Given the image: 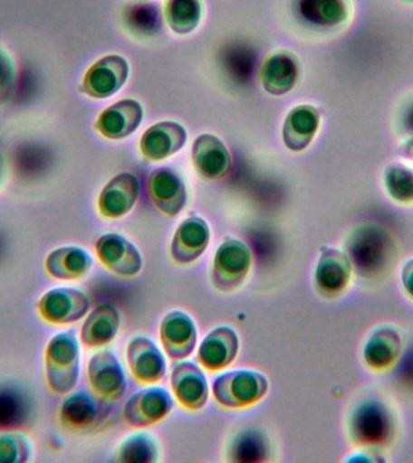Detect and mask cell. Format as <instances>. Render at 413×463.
Returning <instances> with one entry per match:
<instances>
[{"mask_svg": "<svg viewBox=\"0 0 413 463\" xmlns=\"http://www.w3.org/2000/svg\"><path fill=\"white\" fill-rule=\"evenodd\" d=\"M92 393L72 391L65 394L58 408L61 425L71 430H85L96 425L101 418V404Z\"/></svg>", "mask_w": 413, "mask_h": 463, "instance_id": "cell-24", "label": "cell"}, {"mask_svg": "<svg viewBox=\"0 0 413 463\" xmlns=\"http://www.w3.org/2000/svg\"><path fill=\"white\" fill-rule=\"evenodd\" d=\"M400 284L402 291L413 302V257L406 260L400 270Z\"/></svg>", "mask_w": 413, "mask_h": 463, "instance_id": "cell-38", "label": "cell"}, {"mask_svg": "<svg viewBox=\"0 0 413 463\" xmlns=\"http://www.w3.org/2000/svg\"><path fill=\"white\" fill-rule=\"evenodd\" d=\"M299 13L308 24L322 28H333L350 17L346 0H300Z\"/></svg>", "mask_w": 413, "mask_h": 463, "instance_id": "cell-28", "label": "cell"}, {"mask_svg": "<svg viewBox=\"0 0 413 463\" xmlns=\"http://www.w3.org/2000/svg\"><path fill=\"white\" fill-rule=\"evenodd\" d=\"M148 192L152 204L167 216L179 215L187 204L184 181L170 168H159L151 173L148 179Z\"/></svg>", "mask_w": 413, "mask_h": 463, "instance_id": "cell-19", "label": "cell"}, {"mask_svg": "<svg viewBox=\"0 0 413 463\" xmlns=\"http://www.w3.org/2000/svg\"><path fill=\"white\" fill-rule=\"evenodd\" d=\"M395 433V416L379 397L359 402L348 420V434L357 447H379L389 443Z\"/></svg>", "mask_w": 413, "mask_h": 463, "instance_id": "cell-3", "label": "cell"}, {"mask_svg": "<svg viewBox=\"0 0 413 463\" xmlns=\"http://www.w3.org/2000/svg\"><path fill=\"white\" fill-rule=\"evenodd\" d=\"M121 327V317L119 310L111 304H101L86 315L79 340L89 350L105 349L114 342Z\"/></svg>", "mask_w": 413, "mask_h": 463, "instance_id": "cell-20", "label": "cell"}, {"mask_svg": "<svg viewBox=\"0 0 413 463\" xmlns=\"http://www.w3.org/2000/svg\"><path fill=\"white\" fill-rule=\"evenodd\" d=\"M143 116V108L137 100H120L101 112L94 122V128L107 139H123L136 132Z\"/></svg>", "mask_w": 413, "mask_h": 463, "instance_id": "cell-21", "label": "cell"}, {"mask_svg": "<svg viewBox=\"0 0 413 463\" xmlns=\"http://www.w3.org/2000/svg\"><path fill=\"white\" fill-rule=\"evenodd\" d=\"M94 260L86 249L63 245L51 250L43 260V269L57 281H79L92 270Z\"/></svg>", "mask_w": 413, "mask_h": 463, "instance_id": "cell-16", "label": "cell"}, {"mask_svg": "<svg viewBox=\"0 0 413 463\" xmlns=\"http://www.w3.org/2000/svg\"><path fill=\"white\" fill-rule=\"evenodd\" d=\"M253 267V252L237 239H228L214 253L210 279L214 288L230 292L238 288L248 278Z\"/></svg>", "mask_w": 413, "mask_h": 463, "instance_id": "cell-6", "label": "cell"}, {"mask_svg": "<svg viewBox=\"0 0 413 463\" xmlns=\"http://www.w3.org/2000/svg\"><path fill=\"white\" fill-rule=\"evenodd\" d=\"M239 339L237 332L228 326L214 328L199 344L197 362L203 369L220 372L237 358Z\"/></svg>", "mask_w": 413, "mask_h": 463, "instance_id": "cell-18", "label": "cell"}, {"mask_svg": "<svg viewBox=\"0 0 413 463\" xmlns=\"http://www.w3.org/2000/svg\"><path fill=\"white\" fill-rule=\"evenodd\" d=\"M384 187L388 195L399 204H413V169L390 166L384 176Z\"/></svg>", "mask_w": 413, "mask_h": 463, "instance_id": "cell-33", "label": "cell"}, {"mask_svg": "<svg viewBox=\"0 0 413 463\" xmlns=\"http://www.w3.org/2000/svg\"><path fill=\"white\" fill-rule=\"evenodd\" d=\"M197 327L190 315L174 310L167 314L159 326V340L170 360L183 361L194 353Z\"/></svg>", "mask_w": 413, "mask_h": 463, "instance_id": "cell-15", "label": "cell"}, {"mask_svg": "<svg viewBox=\"0 0 413 463\" xmlns=\"http://www.w3.org/2000/svg\"><path fill=\"white\" fill-rule=\"evenodd\" d=\"M130 75V65L125 58L109 54L94 61L78 87L79 92L92 99H105L118 93Z\"/></svg>", "mask_w": 413, "mask_h": 463, "instance_id": "cell-8", "label": "cell"}, {"mask_svg": "<svg viewBox=\"0 0 413 463\" xmlns=\"http://www.w3.org/2000/svg\"><path fill=\"white\" fill-rule=\"evenodd\" d=\"M170 390L174 400L187 411H201L208 402V382L201 365L194 362L180 361L174 364L170 373Z\"/></svg>", "mask_w": 413, "mask_h": 463, "instance_id": "cell-14", "label": "cell"}, {"mask_svg": "<svg viewBox=\"0 0 413 463\" xmlns=\"http://www.w3.org/2000/svg\"><path fill=\"white\" fill-rule=\"evenodd\" d=\"M404 349L401 332L393 325H380L366 335L361 358L369 369L387 372L397 365Z\"/></svg>", "mask_w": 413, "mask_h": 463, "instance_id": "cell-12", "label": "cell"}, {"mask_svg": "<svg viewBox=\"0 0 413 463\" xmlns=\"http://www.w3.org/2000/svg\"><path fill=\"white\" fill-rule=\"evenodd\" d=\"M86 375L91 393L101 403L119 401L125 394L126 374L121 362L110 350L101 349L90 358Z\"/></svg>", "mask_w": 413, "mask_h": 463, "instance_id": "cell-7", "label": "cell"}, {"mask_svg": "<svg viewBox=\"0 0 413 463\" xmlns=\"http://www.w3.org/2000/svg\"><path fill=\"white\" fill-rule=\"evenodd\" d=\"M202 14V0H166L163 4V16L176 34L194 32L201 24Z\"/></svg>", "mask_w": 413, "mask_h": 463, "instance_id": "cell-29", "label": "cell"}, {"mask_svg": "<svg viewBox=\"0 0 413 463\" xmlns=\"http://www.w3.org/2000/svg\"><path fill=\"white\" fill-rule=\"evenodd\" d=\"M405 152L406 154H408V157H411L413 159V139L409 141L408 146H406Z\"/></svg>", "mask_w": 413, "mask_h": 463, "instance_id": "cell-39", "label": "cell"}, {"mask_svg": "<svg viewBox=\"0 0 413 463\" xmlns=\"http://www.w3.org/2000/svg\"><path fill=\"white\" fill-rule=\"evenodd\" d=\"M158 14L154 6L134 7L130 13V21L137 29L141 32H150L158 24Z\"/></svg>", "mask_w": 413, "mask_h": 463, "instance_id": "cell-35", "label": "cell"}, {"mask_svg": "<svg viewBox=\"0 0 413 463\" xmlns=\"http://www.w3.org/2000/svg\"><path fill=\"white\" fill-rule=\"evenodd\" d=\"M91 299L83 289L72 286H56L46 289L36 302V314L46 324H76L89 314Z\"/></svg>", "mask_w": 413, "mask_h": 463, "instance_id": "cell-5", "label": "cell"}, {"mask_svg": "<svg viewBox=\"0 0 413 463\" xmlns=\"http://www.w3.org/2000/svg\"><path fill=\"white\" fill-rule=\"evenodd\" d=\"M299 74L300 63L296 56L288 51H281L264 61L260 71L261 83L272 96H283L293 90Z\"/></svg>", "mask_w": 413, "mask_h": 463, "instance_id": "cell-26", "label": "cell"}, {"mask_svg": "<svg viewBox=\"0 0 413 463\" xmlns=\"http://www.w3.org/2000/svg\"><path fill=\"white\" fill-rule=\"evenodd\" d=\"M192 162L196 170L210 180L221 179L231 168L230 152L223 141L212 134H202L195 140Z\"/></svg>", "mask_w": 413, "mask_h": 463, "instance_id": "cell-25", "label": "cell"}, {"mask_svg": "<svg viewBox=\"0 0 413 463\" xmlns=\"http://www.w3.org/2000/svg\"><path fill=\"white\" fill-rule=\"evenodd\" d=\"M174 407L173 394L165 387L149 385L133 393L123 407V419L130 427L144 429L170 414Z\"/></svg>", "mask_w": 413, "mask_h": 463, "instance_id": "cell-10", "label": "cell"}, {"mask_svg": "<svg viewBox=\"0 0 413 463\" xmlns=\"http://www.w3.org/2000/svg\"><path fill=\"white\" fill-rule=\"evenodd\" d=\"M267 455V438L256 429L243 430L235 437L230 447V459L234 462L264 461Z\"/></svg>", "mask_w": 413, "mask_h": 463, "instance_id": "cell-31", "label": "cell"}, {"mask_svg": "<svg viewBox=\"0 0 413 463\" xmlns=\"http://www.w3.org/2000/svg\"><path fill=\"white\" fill-rule=\"evenodd\" d=\"M357 450L351 454L347 461H361V462H384L383 448L379 447H357Z\"/></svg>", "mask_w": 413, "mask_h": 463, "instance_id": "cell-37", "label": "cell"}, {"mask_svg": "<svg viewBox=\"0 0 413 463\" xmlns=\"http://www.w3.org/2000/svg\"><path fill=\"white\" fill-rule=\"evenodd\" d=\"M139 190V181L136 175L130 173L119 174L105 184L98 195V213L108 220L127 215L136 204Z\"/></svg>", "mask_w": 413, "mask_h": 463, "instance_id": "cell-17", "label": "cell"}, {"mask_svg": "<svg viewBox=\"0 0 413 463\" xmlns=\"http://www.w3.org/2000/svg\"><path fill=\"white\" fill-rule=\"evenodd\" d=\"M22 412V403L17 394L0 392V423L7 425L17 421Z\"/></svg>", "mask_w": 413, "mask_h": 463, "instance_id": "cell-36", "label": "cell"}, {"mask_svg": "<svg viewBox=\"0 0 413 463\" xmlns=\"http://www.w3.org/2000/svg\"><path fill=\"white\" fill-rule=\"evenodd\" d=\"M210 230L201 217H188L177 228L170 244V256L174 262L190 264L196 262L208 248Z\"/></svg>", "mask_w": 413, "mask_h": 463, "instance_id": "cell-22", "label": "cell"}, {"mask_svg": "<svg viewBox=\"0 0 413 463\" xmlns=\"http://www.w3.org/2000/svg\"><path fill=\"white\" fill-rule=\"evenodd\" d=\"M355 274L353 264L343 250L324 246L319 251L314 268V285L318 292L335 298L346 292Z\"/></svg>", "mask_w": 413, "mask_h": 463, "instance_id": "cell-9", "label": "cell"}, {"mask_svg": "<svg viewBox=\"0 0 413 463\" xmlns=\"http://www.w3.org/2000/svg\"><path fill=\"white\" fill-rule=\"evenodd\" d=\"M126 356L130 375L141 385H156L165 378L167 373L165 354L149 336H133L127 345Z\"/></svg>", "mask_w": 413, "mask_h": 463, "instance_id": "cell-13", "label": "cell"}, {"mask_svg": "<svg viewBox=\"0 0 413 463\" xmlns=\"http://www.w3.org/2000/svg\"><path fill=\"white\" fill-rule=\"evenodd\" d=\"M34 455V447L27 433L16 430L0 432V463H27Z\"/></svg>", "mask_w": 413, "mask_h": 463, "instance_id": "cell-32", "label": "cell"}, {"mask_svg": "<svg viewBox=\"0 0 413 463\" xmlns=\"http://www.w3.org/2000/svg\"><path fill=\"white\" fill-rule=\"evenodd\" d=\"M94 253L101 266L120 278H134L143 268L139 250L119 233H105L97 239Z\"/></svg>", "mask_w": 413, "mask_h": 463, "instance_id": "cell-11", "label": "cell"}, {"mask_svg": "<svg viewBox=\"0 0 413 463\" xmlns=\"http://www.w3.org/2000/svg\"><path fill=\"white\" fill-rule=\"evenodd\" d=\"M266 376L252 369H237L224 373L214 379V400L221 407L245 409L253 407L266 397Z\"/></svg>", "mask_w": 413, "mask_h": 463, "instance_id": "cell-4", "label": "cell"}, {"mask_svg": "<svg viewBox=\"0 0 413 463\" xmlns=\"http://www.w3.org/2000/svg\"><path fill=\"white\" fill-rule=\"evenodd\" d=\"M321 116L312 105H299L286 116L282 136L285 146L293 152L303 151L310 146L318 132Z\"/></svg>", "mask_w": 413, "mask_h": 463, "instance_id": "cell-27", "label": "cell"}, {"mask_svg": "<svg viewBox=\"0 0 413 463\" xmlns=\"http://www.w3.org/2000/svg\"><path fill=\"white\" fill-rule=\"evenodd\" d=\"M82 367V343L74 331L56 333L43 350L46 385L58 396L74 391Z\"/></svg>", "mask_w": 413, "mask_h": 463, "instance_id": "cell-1", "label": "cell"}, {"mask_svg": "<svg viewBox=\"0 0 413 463\" xmlns=\"http://www.w3.org/2000/svg\"><path fill=\"white\" fill-rule=\"evenodd\" d=\"M405 2L413 3V0H405Z\"/></svg>", "mask_w": 413, "mask_h": 463, "instance_id": "cell-40", "label": "cell"}, {"mask_svg": "<svg viewBox=\"0 0 413 463\" xmlns=\"http://www.w3.org/2000/svg\"><path fill=\"white\" fill-rule=\"evenodd\" d=\"M159 447L151 433L136 432L126 437L116 451V461L150 463L158 459Z\"/></svg>", "mask_w": 413, "mask_h": 463, "instance_id": "cell-30", "label": "cell"}, {"mask_svg": "<svg viewBox=\"0 0 413 463\" xmlns=\"http://www.w3.org/2000/svg\"><path fill=\"white\" fill-rule=\"evenodd\" d=\"M18 79V65L9 50L0 46V98L9 96Z\"/></svg>", "mask_w": 413, "mask_h": 463, "instance_id": "cell-34", "label": "cell"}, {"mask_svg": "<svg viewBox=\"0 0 413 463\" xmlns=\"http://www.w3.org/2000/svg\"><path fill=\"white\" fill-rule=\"evenodd\" d=\"M187 139V130L179 123H156L141 137L140 152L149 161H162L179 152Z\"/></svg>", "mask_w": 413, "mask_h": 463, "instance_id": "cell-23", "label": "cell"}, {"mask_svg": "<svg viewBox=\"0 0 413 463\" xmlns=\"http://www.w3.org/2000/svg\"><path fill=\"white\" fill-rule=\"evenodd\" d=\"M137 2H145V0H137Z\"/></svg>", "mask_w": 413, "mask_h": 463, "instance_id": "cell-41", "label": "cell"}, {"mask_svg": "<svg viewBox=\"0 0 413 463\" xmlns=\"http://www.w3.org/2000/svg\"><path fill=\"white\" fill-rule=\"evenodd\" d=\"M346 252L355 274L372 278L389 266L394 255V241L379 224H361L348 237Z\"/></svg>", "mask_w": 413, "mask_h": 463, "instance_id": "cell-2", "label": "cell"}]
</instances>
